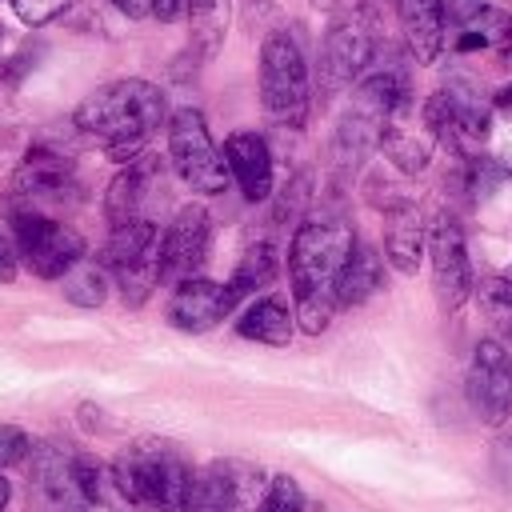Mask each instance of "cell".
<instances>
[{"label": "cell", "instance_id": "e575fe53", "mask_svg": "<svg viewBox=\"0 0 512 512\" xmlns=\"http://www.w3.org/2000/svg\"><path fill=\"white\" fill-rule=\"evenodd\" d=\"M16 280V244H8V236L0 232V284Z\"/></svg>", "mask_w": 512, "mask_h": 512}, {"label": "cell", "instance_id": "6da1fadb", "mask_svg": "<svg viewBox=\"0 0 512 512\" xmlns=\"http://www.w3.org/2000/svg\"><path fill=\"white\" fill-rule=\"evenodd\" d=\"M72 124L108 160L128 164V160L144 156L156 128L168 124V104L156 84L128 76V80H112V84L96 88L92 96H84L80 108L72 112Z\"/></svg>", "mask_w": 512, "mask_h": 512}, {"label": "cell", "instance_id": "277c9868", "mask_svg": "<svg viewBox=\"0 0 512 512\" xmlns=\"http://www.w3.org/2000/svg\"><path fill=\"white\" fill-rule=\"evenodd\" d=\"M260 104L280 128H300L312 108V76L300 44L288 32H268L260 44Z\"/></svg>", "mask_w": 512, "mask_h": 512}, {"label": "cell", "instance_id": "ac0fdd59", "mask_svg": "<svg viewBox=\"0 0 512 512\" xmlns=\"http://www.w3.org/2000/svg\"><path fill=\"white\" fill-rule=\"evenodd\" d=\"M236 304L240 300H236V292L228 284H216V280H204V276H188V280L172 284L168 324L180 328V332H208L224 316H232Z\"/></svg>", "mask_w": 512, "mask_h": 512}, {"label": "cell", "instance_id": "f1b7e54d", "mask_svg": "<svg viewBox=\"0 0 512 512\" xmlns=\"http://www.w3.org/2000/svg\"><path fill=\"white\" fill-rule=\"evenodd\" d=\"M488 156L500 172H512V84L492 96V132H488Z\"/></svg>", "mask_w": 512, "mask_h": 512}, {"label": "cell", "instance_id": "30bf717a", "mask_svg": "<svg viewBox=\"0 0 512 512\" xmlns=\"http://www.w3.org/2000/svg\"><path fill=\"white\" fill-rule=\"evenodd\" d=\"M12 232H16V256L40 280H60L72 264L84 260V236L56 216H16Z\"/></svg>", "mask_w": 512, "mask_h": 512}, {"label": "cell", "instance_id": "e0dca14e", "mask_svg": "<svg viewBox=\"0 0 512 512\" xmlns=\"http://www.w3.org/2000/svg\"><path fill=\"white\" fill-rule=\"evenodd\" d=\"M436 132L424 116V104L416 108V96H408L404 104H396L384 120V132H380V152L408 176L424 172L432 164V152H436Z\"/></svg>", "mask_w": 512, "mask_h": 512}, {"label": "cell", "instance_id": "8fae6325", "mask_svg": "<svg viewBox=\"0 0 512 512\" xmlns=\"http://www.w3.org/2000/svg\"><path fill=\"white\" fill-rule=\"evenodd\" d=\"M160 200H164V160L144 152L112 176L104 192V220L108 228H124L132 220H156L152 212Z\"/></svg>", "mask_w": 512, "mask_h": 512}, {"label": "cell", "instance_id": "ffe728a7", "mask_svg": "<svg viewBox=\"0 0 512 512\" xmlns=\"http://www.w3.org/2000/svg\"><path fill=\"white\" fill-rule=\"evenodd\" d=\"M428 252V224L420 220L416 204L404 200L396 208H388V228H384V260L400 272V276H416L420 260Z\"/></svg>", "mask_w": 512, "mask_h": 512}, {"label": "cell", "instance_id": "d6986e66", "mask_svg": "<svg viewBox=\"0 0 512 512\" xmlns=\"http://www.w3.org/2000/svg\"><path fill=\"white\" fill-rule=\"evenodd\" d=\"M224 160L244 200L256 204L272 196V148L260 132H232L224 140Z\"/></svg>", "mask_w": 512, "mask_h": 512}, {"label": "cell", "instance_id": "5bb4252c", "mask_svg": "<svg viewBox=\"0 0 512 512\" xmlns=\"http://www.w3.org/2000/svg\"><path fill=\"white\" fill-rule=\"evenodd\" d=\"M468 400L484 424H504L512 416V356L504 340L488 336L472 348L468 364Z\"/></svg>", "mask_w": 512, "mask_h": 512}, {"label": "cell", "instance_id": "ba28073f", "mask_svg": "<svg viewBox=\"0 0 512 512\" xmlns=\"http://www.w3.org/2000/svg\"><path fill=\"white\" fill-rule=\"evenodd\" d=\"M168 160L176 168V176L204 196H216L228 188L232 172L224 160V148L212 144L208 124L196 108H180L168 116Z\"/></svg>", "mask_w": 512, "mask_h": 512}, {"label": "cell", "instance_id": "44dd1931", "mask_svg": "<svg viewBox=\"0 0 512 512\" xmlns=\"http://www.w3.org/2000/svg\"><path fill=\"white\" fill-rule=\"evenodd\" d=\"M444 0H396V16L404 28V40L420 64H432L448 40L444 32Z\"/></svg>", "mask_w": 512, "mask_h": 512}, {"label": "cell", "instance_id": "d590c367", "mask_svg": "<svg viewBox=\"0 0 512 512\" xmlns=\"http://www.w3.org/2000/svg\"><path fill=\"white\" fill-rule=\"evenodd\" d=\"M480 4H484V0H444V8H448V20H452V24H460L464 16H472Z\"/></svg>", "mask_w": 512, "mask_h": 512}, {"label": "cell", "instance_id": "603a6c76", "mask_svg": "<svg viewBox=\"0 0 512 512\" xmlns=\"http://www.w3.org/2000/svg\"><path fill=\"white\" fill-rule=\"evenodd\" d=\"M380 288H384V260L376 256V248H368V244L356 240L352 256L340 268V280H336V304L340 308H360Z\"/></svg>", "mask_w": 512, "mask_h": 512}, {"label": "cell", "instance_id": "4dcf8cb0", "mask_svg": "<svg viewBox=\"0 0 512 512\" xmlns=\"http://www.w3.org/2000/svg\"><path fill=\"white\" fill-rule=\"evenodd\" d=\"M304 508H308V504H304L300 484H296L292 476H272V480H268V492H264V500H260L256 512H304Z\"/></svg>", "mask_w": 512, "mask_h": 512}, {"label": "cell", "instance_id": "3957f363", "mask_svg": "<svg viewBox=\"0 0 512 512\" xmlns=\"http://www.w3.org/2000/svg\"><path fill=\"white\" fill-rule=\"evenodd\" d=\"M112 480L120 500L148 512H184L196 468L168 440H136L112 460Z\"/></svg>", "mask_w": 512, "mask_h": 512}, {"label": "cell", "instance_id": "f546056e", "mask_svg": "<svg viewBox=\"0 0 512 512\" xmlns=\"http://www.w3.org/2000/svg\"><path fill=\"white\" fill-rule=\"evenodd\" d=\"M312 204V172H296L284 188H280V200H276V224H292L300 228L304 220V208Z\"/></svg>", "mask_w": 512, "mask_h": 512}, {"label": "cell", "instance_id": "74e56055", "mask_svg": "<svg viewBox=\"0 0 512 512\" xmlns=\"http://www.w3.org/2000/svg\"><path fill=\"white\" fill-rule=\"evenodd\" d=\"M8 496H12V488H8V480L0 476V512H4V504H8Z\"/></svg>", "mask_w": 512, "mask_h": 512}, {"label": "cell", "instance_id": "1f68e13d", "mask_svg": "<svg viewBox=\"0 0 512 512\" xmlns=\"http://www.w3.org/2000/svg\"><path fill=\"white\" fill-rule=\"evenodd\" d=\"M12 8H16V16H20L28 28H40V24L56 20V16L68 8V0H12Z\"/></svg>", "mask_w": 512, "mask_h": 512}, {"label": "cell", "instance_id": "4fadbf2b", "mask_svg": "<svg viewBox=\"0 0 512 512\" xmlns=\"http://www.w3.org/2000/svg\"><path fill=\"white\" fill-rule=\"evenodd\" d=\"M428 264H432V288L440 308L456 312L476 292V284H472V264L464 248V228L448 212H440L428 224Z\"/></svg>", "mask_w": 512, "mask_h": 512}, {"label": "cell", "instance_id": "5b68a950", "mask_svg": "<svg viewBox=\"0 0 512 512\" xmlns=\"http://www.w3.org/2000/svg\"><path fill=\"white\" fill-rule=\"evenodd\" d=\"M80 196V180L68 156L52 152V148H32L20 168L8 180V192L0 196V208L8 212V220L16 216H56L64 204H72Z\"/></svg>", "mask_w": 512, "mask_h": 512}, {"label": "cell", "instance_id": "9c48e42d", "mask_svg": "<svg viewBox=\"0 0 512 512\" xmlns=\"http://www.w3.org/2000/svg\"><path fill=\"white\" fill-rule=\"evenodd\" d=\"M268 492V480L248 460H212L196 468L184 512H256Z\"/></svg>", "mask_w": 512, "mask_h": 512}, {"label": "cell", "instance_id": "4316f807", "mask_svg": "<svg viewBox=\"0 0 512 512\" xmlns=\"http://www.w3.org/2000/svg\"><path fill=\"white\" fill-rule=\"evenodd\" d=\"M108 268L100 264V256L96 260H80V264H72L64 276H60V284H64V296L76 304V308H100L104 304V296H108Z\"/></svg>", "mask_w": 512, "mask_h": 512}, {"label": "cell", "instance_id": "cb8c5ba5", "mask_svg": "<svg viewBox=\"0 0 512 512\" xmlns=\"http://www.w3.org/2000/svg\"><path fill=\"white\" fill-rule=\"evenodd\" d=\"M296 312H288V304L280 296H260L244 308V316L236 320V332L244 340H256V344H272V348H284L292 340V324Z\"/></svg>", "mask_w": 512, "mask_h": 512}, {"label": "cell", "instance_id": "d4e9b609", "mask_svg": "<svg viewBox=\"0 0 512 512\" xmlns=\"http://www.w3.org/2000/svg\"><path fill=\"white\" fill-rule=\"evenodd\" d=\"M232 16V0H188V52L196 60H212L224 44Z\"/></svg>", "mask_w": 512, "mask_h": 512}, {"label": "cell", "instance_id": "7c38bea8", "mask_svg": "<svg viewBox=\"0 0 512 512\" xmlns=\"http://www.w3.org/2000/svg\"><path fill=\"white\" fill-rule=\"evenodd\" d=\"M376 60V36L364 20H340L324 36L320 48V96H340L360 84L368 64Z\"/></svg>", "mask_w": 512, "mask_h": 512}, {"label": "cell", "instance_id": "52a82bcc", "mask_svg": "<svg viewBox=\"0 0 512 512\" xmlns=\"http://www.w3.org/2000/svg\"><path fill=\"white\" fill-rule=\"evenodd\" d=\"M424 116L444 148H452L460 160H476L480 148H488L492 132V100L480 96L468 80H448L424 100Z\"/></svg>", "mask_w": 512, "mask_h": 512}, {"label": "cell", "instance_id": "9a60e30c", "mask_svg": "<svg viewBox=\"0 0 512 512\" xmlns=\"http://www.w3.org/2000/svg\"><path fill=\"white\" fill-rule=\"evenodd\" d=\"M208 248H212V216L200 204L180 208L160 236V280L180 284L188 276H200Z\"/></svg>", "mask_w": 512, "mask_h": 512}, {"label": "cell", "instance_id": "83f0119b", "mask_svg": "<svg viewBox=\"0 0 512 512\" xmlns=\"http://www.w3.org/2000/svg\"><path fill=\"white\" fill-rule=\"evenodd\" d=\"M476 300L484 320L496 328V336L512 344V276H484L476 284Z\"/></svg>", "mask_w": 512, "mask_h": 512}, {"label": "cell", "instance_id": "836d02e7", "mask_svg": "<svg viewBox=\"0 0 512 512\" xmlns=\"http://www.w3.org/2000/svg\"><path fill=\"white\" fill-rule=\"evenodd\" d=\"M152 16L160 24H172V20L188 16V0H152Z\"/></svg>", "mask_w": 512, "mask_h": 512}, {"label": "cell", "instance_id": "2e32d148", "mask_svg": "<svg viewBox=\"0 0 512 512\" xmlns=\"http://www.w3.org/2000/svg\"><path fill=\"white\" fill-rule=\"evenodd\" d=\"M24 468H28V484L32 492L44 500L48 512H80L88 508L84 492H80V480H76V452L68 444H32L28 456H24Z\"/></svg>", "mask_w": 512, "mask_h": 512}, {"label": "cell", "instance_id": "8d00e7d4", "mask_svg": "<svg viewBox=\"0 0 512 512\" xmlns=\"http://www.w3.org/2000/svg\"><path fill=\"white\" fill-rule=\"evenodd\" d=\"M128 20H144V16H152V0H112Z\"/></svg>", "mask_w": 512, "mask_h": 512}, {"label": "cell", "instance_id": "7a4b0ae2", "mask_svg": "<svg viewBox=\"0 0 512 512\" xmlns=\"http://www.w3.org/2000/svg\"><path fill=\"white\" fill-rule=\"evenodd\" d=\"M356 248V232L344 220H304L288 244V284L292 312L308 336H320L336 316V280Z\"/></svg>", "mask_w": 512, "mask_h": 512}, {"label": "cell", "instance_id": "7402d4cb", "mask_svg": "<svg viewBox=\"0 0 512 512\" xmlns=\"http://www.w3.org/2000/svg\"><path fill=\"white\" fill-rule=\"evenodd\" d=\"M456 52H492V56H512V16L504 8L480 4L472 16L456 24L452 36Z\"/></svg>", "mask_w": 512, "mask_h": 512}, {"label": "cell", "instance_id": "8992f818", "mask_svg": "<svg viewBox=\"0 0 512 512\" xmlns=\"http://www.w3.org/2000/svg\"><path fill=\"white\" fill-rule=\"evenodd\" d=\"M160 236L164 232L156 220H132L124 228H112L100 248V264L108 268L128 308H140L160 284Z\"/></svg>", "mask_w": 512, "mask_h": 512}, {"label": "cell", "instance_id": "484cf974", "mask_svg": "<svg viewBox=\"0 0 512 512\" xmlns=\"http://www.w3.org/2000/svg\"><path fill=\"white\" fill-rule=\"evenodd\" d=\"M276 272H280V256H276V248H272L268 240H260V244H252V248L240 256V264H236L228 288L236 292V300H244V296H252L256 288L272 284Z\"/></svg>", "mask_w": 512, "mask_h": 512}, {"label": "cell", "instance_id": "d6a6232c", "mask_svg": "<svg viewBox=\"0 0 512 512\" xmlns=\"http://www.w3.org/2000/svg\"><path fill=\"white\" fill-rule=\"evenodd\" d=\"M28 448H32V440H28L24 428H16V424H0V468H8V464H24Z\"/></svg>", "mask_w": 512, "mask_h": 512}]
</instances>
